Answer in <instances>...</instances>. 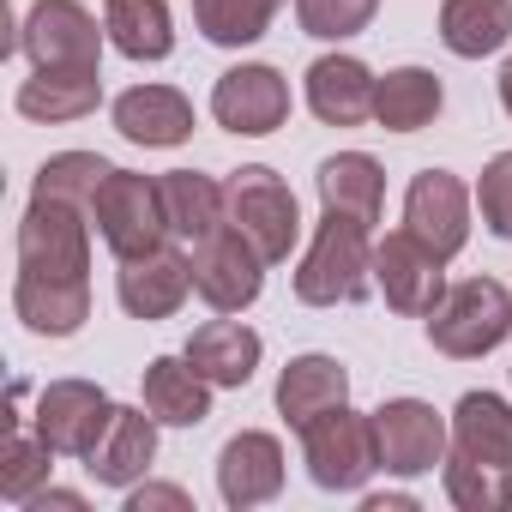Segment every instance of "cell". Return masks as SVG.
<instances>
[{"label":"cell","instance_id":"obj_1","mask_svg":"<svg viewBox=\"0 0 512 512\" xmlns=\"http://www.w3.org/2000/svg\"><path fill=\"white\" fill-rule=\"evenodd\" d=\"M446 500L458 512H506L512 506V404L500 392H464L452 410L446 446Z\"/></svg>","mask_w":512,"mask_h":512},{"label":"cell","instance_id":"obj_2","mask_svg":"<svg viewBox=\"0 0 512 512\" xmlns=\"http://www.w3.org/2000/svg\"><path fill=\"white\" fill-rule=\"evenodd\" d=\"M368 272H374V241H368V223L344 217V211H326L302 266H296V302L308 308H338V302H362L368 290Z\"/></svg>","mask_w":512,"mask_h":512},{"label":"cell","instance_id":"obj_3","mask_svg":"<svg viewBox=\"0 0 512 512\" xmlns=\"http://www.w3.org/2000/svg\"><path fill=\"white\" fill-rule=\"evenodd\" d=\"M19 278L25 284H91V211L61 199H31L19 223Z\"/></svg>","mask_w":512,"mask_h":512},{"label":"cell","instance_id":"obj_4","mask_svg":"<svg viewBox=\"0 0 512 512\" xmlns=\"http://www.w3.org/2000/svg\"><path fill=\"white\" fill-rule=\"evenodd\" d=\"M506 332H512V290L500 278H464L428 314V344L452 362H476V356L500 350Z\"/></svg>","mask_w":512,"mask_h":512},{"label":"cell","instance_id":"obj_5","mask_svg":"<svg viewBox=\"0 0 512 512\" xmlns=\"http://www.w3.org/2000/svg\"><path fill=\"white\" fill-rule=\"evenodd\" d=\"M223 199H229V223L260 247L266 266H284L290 247L302 241V205L290 193V181L266 163H247L223 181Z\"/></svg>","mask_w":512,"mask_h":512},{"label":"cell","instance_id":"obj_6","mask_svg":"<svg viewBox=\"0 0 512 512\" xmlns=\"http://www.w3.org/2000/svg\"><path fill=\"white\" fill-rule=\"evenodd\" d=\"M91 223H97V235L109 241V253H115V260H139V253H157V247L169 241V217H163V181H151V175H133V169H115V175L97 187Z\"/></svg>","mask_w":512,"mask_h":512},{"label":"cell","instance_id":"obj_7","mask_svg":"<svg viewBox=\"0 0 512 512\" xmlns=\"http://www.w3.org/2000/svg\"><path fill=\"white\" fill-rule=\"evenodd\" d=\"M302 452H308V476H314L326 494H356V488L380 470L374 416H356L350 404H344V410H326L320 422L302 428Z\"/></svg>","mask_w":512,"mask_h":512},{"label":"cell","instance_id":"obj_8","mask_svg":"<svg viewBox=\"0 0 512 512\" xmlns=\"http://www.w3.org/2000/svg\"><path fill=\"white\" fill-rule=\"evenodd\" d=\"M193 296L217 314H241L260 302L266 290V260H260V247H253L235 223H217L205 241H193Z\"/></svg>","mask_w":512,"mask_h":512},{"label":"cell","instance_id":"obj_9","mask_svg":"<svg viewBox=\"0 0 512 512\" xmlns=\"http://www.w3.org/2000/svg\"><path fill=\"white\" fill-rule=\"evenodd\" d=\"M19 49L49 73H103V31L79 0H37L19 25Z\"/></svg>","mask_w":512,"mask_h":512},{"label":"cell","instance_id":"obj_10","mask_svg":"<svg viewBox=\"0 0 512 512\" xmlns=\"http://www.w3.org/2000/svg\"><path fill=\"white\" fill-rule=\"evenodd\" d=\"M374 284H380L392 314L428 320L446 296V260L428 241H416L410 229H392V235L374 241Z\"/></svg>","mask_w":512,"mask_h":512},{"label":"cell","instance_id":"obj_11","mask_svg":"<svg viewBox=\"0 0 512 512\" xmlns=\"http://www.w3.org/2000/svg\"><path fill=\"white\" fill-rule=\"evenodd\" d=\"M211 115H217L223 133L266 139L290 121V79L266 61H241L211 85Z\"/></svg>","mask_w":512,"mask_h":512},{"label":"cell","instance_id":"obj_12","mask_svg":"<svg viewBox=\"0 0 512 512\" xmlns=\"http://www.w3.org/2000/svg\"><path fill=\"white\" fill-rule=\"evenodd\" d=\"M374 434H380V470L392 476H428L434 464H446V416L422 398H386L374 410Z\"/></svg>","mask_w":512,"mask_h":512},{"label":"cell","instance_id":"obj_13","mask_svg":"<svg viewBox=\"0 0 512 512\" xmlns=\"http://www.w3.org/2000/svg\"><path fill=\"white\" fill-rule=\"evenodd\" d=\"M404 229L428 241L440 260H458L470 241V187L452 169H422L404 193Z\"/></svg>","mask_w":512,"mask_h":512},{"label":"cell","instance_id":"obj_14","mask_svg":"<svg viewBox=\"0 0 512 512\" xmlns=\"http://www.w3.org/2000/svg\"><path fill=\"white\" fill-rule=\"evenodd\" d=\"M109 416H115V398L91 380H49L37 392V434L67 458H85L109 428Z\"/></svg>","mask_w":512,"mask_h":512},{"label":"cell","instance_id":"obj_15","mask_svg":"<svg viewBox=\"0 0 512 512\" xmlns=\"http://www.w3.org/2000/svg\"><path fill=\"white\" fill-rule=\"evenodd\" d=\"M217 494L235 512L278 500L284 494V446H278V434L241 428L235 440H223V452H217Z\"/></svg>","mask_w":512,"mask_h":512},{"label":"cell","instance_id":"obj_16","mask_svg":"<svg viewBox=\"0 0 512 512\" xmlns=\"http://www.w3.org/2000/svg\"><path fill=\"white\" fill-rule=\"evenodd\" d=\"M115 296L133 320L157 326L169 314H181V302L193 296V260L175 247H157V253H139V260H121V278H115Z\"/></svg>","mask_w":512,"mask_h":512},{"label":"cell","instance_id":"obj_17","mask_svg":"<svg viewBox=\"0 0 512 512\" xmlns=\"http://www.w3.org/2000/svg\"><path fill=\"white\" fill-rule=\"evenodd\" d=\"M157 416L145 410V404H115V416H109V428L97 434V446L85 452V470L103 482V488H133V482H145V470H151V458H157Z\"/></svg>","mask_w":512,"mask_h":512},{"label":"cell","instance_id":"obj_18","mask_svg":"<svg viewBox=\"0 0 512 512\" xmlns=\"http://www.w3.org/2000/svg\"><path fill=\"white\" fill-rule=\"evenodd\" d=\"M115 133L145 151H175L193 139V103L175 85H133L115 97Z\"/></svg>","mask_w":512,"mask_h":512},{"label":"cell","instance_id":"obj_19","mask_svg":"<svg viewBox=\"0 0 512 512\" xmlns=\"http://www.w3.org/2000/svg\"><path fill=\"white\" fill-rule=\"evenodd\" d=\"M344 404H350V368L338 356L308 350V356H290V368L278 374V416L290 428H308V422H320L326 410H344Z\"/></svg>","mask_w":512,"mask_h":512},{"label":"cell","instance_id":"obj_20","mask_svg":"<svg viewBox=\"0 0 512 512\" xmlns=\"http://www.w3.org/2000/svg\"><path fill=\"white\" fill-rule=\"evenodd\" d=\"M217 392H235V386H247L253 380V368H260V356H266V344H260V332L253 326H241V320H205L193 338H187V350H181Z\"/></svg>","mask_w":512,"mask_h":512},{"label":"cell","instance_id":"obj_21","mask_svg":"<svg viewBox=\"0 0 512 512\" xmlns=\"http://www.w3.org/2000/svg\"><path fill=\"white\" fill-rule=\"evenodd\" d=\"M374 73L356 55H320L308 67V109L326 127H362L374 115Z\"/></svg>","mask_w":512,"mask_h":512},{"label":"cell","instance_id":"obj_22","mask_svg":"<svg viewBox=\"0 0 512 512\" xmlns=\"http://www.w3.org/2000/svg\"><path fill=\"white\" fill-rule=\"evenodd\" d=\"M314 187H320V205L326 211H344V217H356V223H380V205H386V169L368 157V151H338V157H326L320 163V175H314Z\"/></svg>","mask_w":512,"mask_h":512},{"label":"cell","instance_id":"obj_23","mask_svg":"<svg viewBox=\"0 0 512 512\" xmlns=\"http://www.w3.org/2000/svg\"><path fill=\"white\" fill-rule=\"evenodd\" d=\"M211 380L187 362V356H157L145 368V410L163 422V428H199L211 416Z\"/></svg>","mask_w":512,"mask_h":512},{"label":"cell","instance_id":"obj_24","mask_svg":"<svg viewBox=\"0 0 512 512\" xmlns=\"http://www.w3.org/2000/svg\"><path fill=\"white\" fill-rule=\"evenodd\" d=\"M97 103H103V73H49V67H37L19 85V115L25 121H43V127L85 121Z\"/></svg>","mask_w":512,"mask_h":512},{"label":"cell","instance_id":"obj_25","mask_svg":"<svg viewBox=\"0 0 512 512\" xmlns=\"http://www.w3.org/2000/svg\"><path fill=\"white\" fill-rule=\"evenodd\" d=\"M440 43L458 61H482L512 43V0H440Z\"/></svg>","mask_w":512,"mask_h":512},{"label":"cell","instance_id":"obj_26","mask_svg":"<svg viewBox=\"0 0 512 512\" xmlns=\"http://www.w3.org/2000/svg\"><path fill=\"white\" fill-rule=\"evenodd\" d=\"M103 31L127 61H169L175 49L169 0H103Z\"/></svg>","mask_w":512,"mask_h":512},{"label":"cell","instance_id":"obj_27","mask_svg":"<svg viewBox=\"0 0 512 512\" xmlns=\"http://www.w3.org/2000/svg\"><path fill=\"white\" fill-rule=\"evenodd\" d=\"M446 91L428 67H392L380 85H374V121L386 133H422L434 115H440Z\"/></svg>","mask_w":512,"mask_h":512},{"label":"cell","instance_id":"obj_28","mask_svg":"<svg viewBox=\"0 0 512 512\" xmlns=\"http://www.w3.org/2000/svg\"><path fill=\"white\" fill-rule=\"evenodd\" d=\"M163 217L175 241H205L217 223H229V199L211 175L199 169H169L163 175Z\"/></svg>","mask_w":512,"mask_h":512},{"label":"cell","instance_id":"obj_29","mask_svg":"<svg viewBox=\"0 0 512 512\" xmlns=\"http://www.w3.org/2000/svg\"><path fill=\"white\" fill-rule=\"evenodd\" d=\"M13 314L37 338H73L91 320V284H13Z\"/></svg>","mask_w":512,"mask_h":512},{"label":"cell","instance_id":"obj_30","mask_svg":"<svg viewBox=\"0 0 512 512\" xmlns=\"http://www.w3.org/2000/svg\"><path fill=\"white\" fill-rule=\"evenodd\" d=\"M284 0H193V25L217 49H247L272 31Z\"/></svg>","mask_w":512,"mask_h":512},{"label":"cell","instance_id":"obj_31","mask_svg":"<svg viewBox=\"0 0 512 512\" xmlns=\"http://www.w3.org/2000/svg\"><path fill=\"white\" fill-rule=\"evenodd\" d=\"M109 175H115V163L97 157V151H55V157L37 169L31 199H61V205L91 211V205H97V187H103Z\"/></svg>","mask_w":512,"mask_h":512},{"label":"cell","instance_id":"obj_32","mask_svg":"<svg viewBox=\"0 0 512 512\" xmlns=\"http://www.w3.org/2000/svg\"><path fill=\"white\" fill-rule=\"evenodd\" d=\"M55 446L43 434H25L19 416L7 422V440H0V500H13V506H31V494L49 488V464Z\"/></svg>","mask_w":512,"mask_h":512},{"label":"cell","instance_id":"obj_33","mask_svg":"<svg viewBox=\"0 0 512 512\" xmlns=\"http://www.w3.org/2000/svg\"><path fill=\"white\" fill-rule=\"evenodd\" d=\"M374 13H380V0H296L302 31L320 37V43H344V37L368 31Z\"/></svg>","mask_w":512,"mask_h":512},{"label":"cell","instance_id":"obj_34","mask_svg":"<svg viewBox=\"0 0 512 512\" xmlns=\"http://www.w3.org/2000/svg\"><path fill=\"white\" fill-rule=\"evenodd\" d=\"M476 205H482V223H488V235L512 241V151H500V157H488V163H482Z\"/></svg>","mask_w":512,"mask_h":512},{"label":"cell","instance_id":"obj_35","mask_svg":"<svg viewBox=\"0 0 512 512\" xmlns=\"http://www.w3.org/2000/svg\"><path fill=\"white\" fill-rule=\"evenodd\" d=\"M127 512H193V500H187V488H169V482H133V494H127Z\"/></svg>","mask_w":512,"mask_h":512},{"label":"cell","instance_id":"obj_36","mask_svg":"<svg viewBox=\"0 0 512 512\" xmlns=\"http://www.w3.org/2000/svg\"><path fill=\"white\" fill-rule=\"evenodd\" d=\"M49 506H61V512H85V494H73V488H43V494H31V512H49Z\"/></svg>","mask_w":512,"mask_h":512},{"label":"cell","instance_id":"obj_37","mask_svg":"<svg viewBox=\"0 0 512 512\" xmlns=\"http://www.w3.org/2000/svg\"><path fill=\"white\" fill-rule=\"evenodd\" d=\"M362 506H368V512H410L416 500H410V494H368Z\"/></svg>","mask_w":512,"mask_h":512},{"label":"cell","instance_id":"obj_38","mask_svg":"<svg viewBox=\"0 0 512 512\" xmlns=\"http://www.w3.org/2000/svg\"><path fill=\"white\" fill-rule=\"evenodd\" d=\"M500 109L512 115V55H506V67H500Z\"/></svg>","mask_w":512,"mask_h":512}]
</instances>
